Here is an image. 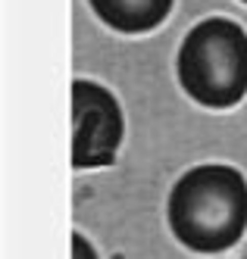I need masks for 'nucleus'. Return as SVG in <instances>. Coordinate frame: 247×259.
I'll use <instances>...</instances> for the list:
<instances>
[{
	"mask_svg": "<svg viewBox=\"0 0 247 259\" xmlns=\"http://www.w3.org/2000/svg\"><path fill=\"white\" fill-rule=\"evenodd\" d=\"M166 215L172 234L188 250H229L247 228V181L235 165H194L172 184Z\"/></svg>",
	"mask_w": 247,
	"mask_h": 259,
	"instance_id": "f257e3e1",
	"label": "nucleus"
},
{
	"mask_svg": "<svg viewBox=\"0 0 247 259\" xmlns=\"http://www.w3.org/2000/svg\"><path fill=\"white\" fill-rule=\"evenodd\" d=\"M175 69L185 94L200 106H235L247 94V31L225 16L197 22L182 38Z\"/></svg>",
	"mask_w": 247,
	"mask_h": 259,
	"instance_id": "f03ea898",
	"label": "nucleus"
},
{
	"mask_svg": "<svg viewBox=\"0 0 247 259\" xmlns=\"http://www.w3.org/2000/svg\"><path fill=\"white\" fill-rule=\"evenodd\" d=\"M122 144V109L97 81L79 78L72 84V165L97 169L116 159Z\"/></svg>",
	"mask_w": 247,
	"mask_h": 259,
	"instance_id": "7ed1b4c3",
	"label": "nucleus"
},
{
	"mask_svg": "<svg viewBox=\"0 0 247 259\" xmlns=\"http://www.w3.org/2000/svg\"><path fill=\"white\" fill-rule=\"evenodd\" d=\"M88 4L110 28L125 34L157 28L172 10V0H88Z\"/></svg>",
	"mask_w": 247,
	"mask_h": 259,
	"instance_id": "20e7f679",
	"label": "nucleus"
},
{
	"mask_svg": "<svg viewBox=\"0 0 247 259\" xmlns=\"http://www.w3.org/2000/svg\"><path fill=\"white\" fill-rule=\"evenodd\" d=\"M72 259H97V253H94V247H91V240L85 234H79V231L72 234Z\"/></svg>",
	"mask_w": 247,
	"mask_h": 259,
	"instance_id": "39448f33",
	"label": "nucleus"
},
{
	"mask_svg": "<svg viewBox=\"0 0 247 259\" xmlns=\"http://www.w3.org/2000/svg\"><path fill=\"white\" fill-rule=\"evenodd\" d=\"M244 4H247V0H244Z\"/></svg>",
	"mask_w": 247,
	"mask_h": 259,
	"instance_id": "423d86ee",
	"label": "nucleus"
}]
</instances>
